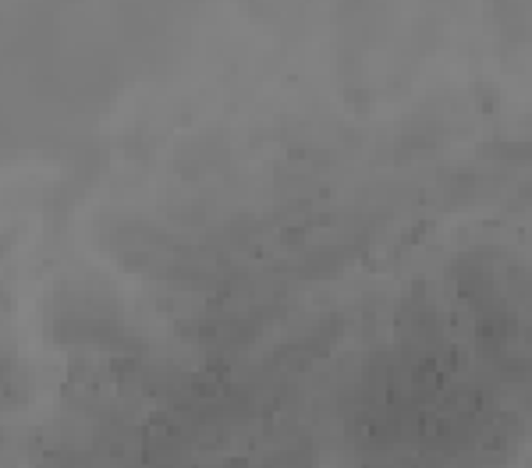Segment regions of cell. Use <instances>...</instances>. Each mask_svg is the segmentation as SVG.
<instances>
[{
	"label": "cell",
	"instance_id": "obj_1",
	"mask_svg": "<svg viewBox=\"0 0 532 468\" xmlns=\"http://www.w3.org/2000/svg\"><path fill=\"white\" fill-rule=\"evenodd\" d=\"M344 259H348V249L344 245H323V249H313L309 256H302L298 273L302 277H330V273L341 270Z\"/></svg>",
	"mask_w": 532,
	"mask_h": 468
},
{
	"label": "cell",
	"instance_id": "obj_2",
	"mask_svg": "<svg viewBox=\"0 0 532 468\" xmlns=\"http://www.w3.org/2000/svg\"><path fill=\"white\" fill-rule=\"evenodd\" d=\"M483 153H489L494 160H507V164H518V160H532V142L504 138V142H489Z\"/></svg>",
	"mask_w": 532,
	"mask_h": 468
},
{
	"label": "cell",
	"instance_id": "obj_3",
	"mask_svg": "<svg viewBox=\"0 0 532 468\" xmlns=\"http://www.w3.org/2000/svg\"><path fill=\"white\" fill-rule=\"evenodd\" d=\"M525 341L532 344V323H529V327H525Z\"/></svg>",
	"mask_w": 532,
	"mask_h": 468
}]
</instances>
